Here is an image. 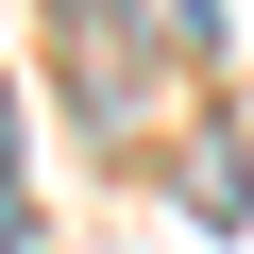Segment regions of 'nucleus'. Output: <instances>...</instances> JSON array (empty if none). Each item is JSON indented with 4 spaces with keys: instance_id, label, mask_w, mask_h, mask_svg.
I'll return each mask as SVG.
<instances>
[{
    "instance_id": "f03ea898",
    "label": "nucleus",
    "mask_w": 254,
    "mask_h": 254,
    "mask_svg": "<svg viewBox=\"0 0 254 254\" xmlns=\"http://www.w3.org/2000/svg\"><path fill=\"white\" fill-rule=\"evenodd\" d=\"M0 254H17V220H0Z\"/></svg>"
},
{
    "instance_id": "f257e3e1",
    "label": "nucleus",
    "mask_w": 254,
    "mask_h": 254,
    "mask_svg": "<svg viewBox=\"0 0 254 254\" xmlns=\"http://www.w3.org/2000/svg\"><path fill=\"white\" fill-rule=\"evenodd\" d=\"M0 170H17V85H0Z\"/></svg>"
}]
</instances>
